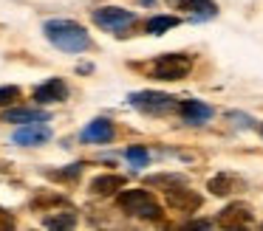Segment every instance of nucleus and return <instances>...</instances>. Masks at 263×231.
<instances>
[{"label": "nucleus", "mask_w": 263, "mask_h": 231, "mask_svg": "<svg viewBox=\"0 0 263 231\" xmlns=\"http://www.w3.org/2000/svg\"><path fill=\"white\" fill-rule=\"evenodd\" d=\"M43 34L51 45H57L60 51H68V54H82V51L91 48L88 31L74 20H48L43 26Z\"/></svg>", "instance_id": "nucleus-1"}, {"label": "nucleus", "mask_w": 263, "mask_h": 231, "mask_svg": "<svg viewBox=\"0 0 263 231\" xmlns=\"http://www.w3.org/2000/svg\"><path fill=\"white\" fill-rule=\"evenodd\" d=\"M116 203H119L122 212L136 214V217H144V220H159L161 217V206L150 197L147 189H125V192H119Z\"/></svg>", "instance_id": "nucleus-2"}, {"label": "nucleus", "mask_w": 263, "mask_h": 231, "mask_svg": "<svg viewBox=\"0 0 263 231\" xmlns=\"http://www.w3.org/2000/svg\"><path fill=\"white\" fill-rule=\"evenodd\" d=\"M127 101H130V107H136L139 113H147V116H161L176 107L173 96L161 93V90H139V93H130Z\"/></svg>", "instance_id": "nucleus-3"}, {"label": "nucleus", "mask_w": 263, "mask_h": 231, "mask_svg": "<svg viewBox=\"0 0 263 231\" xmlns=\"http://www.w3.org/2000/svg\"><path fill=\"white\" fill-rule=\"evenodd\" d=\"M193 68V59L184 54H164L153 62V76L164 79V82H176V79H184Z\"/></svg>", "instance_id": "nucleus-4"}, {"label": "nucleus", "mask_w": 263, "mask_h": 231, "mask_svg": "<svg viewBox=\"0 0 263 231\" xmlns=\"http://www.w3.org/2000/svg\"><path fill=\"white\" fill-rule=\"evenodd\" d=\"M93 23H97L99 28H105V31H119L122 28H127L133 20H136V14L127 9H119V6H105V9H97L93 11Z\"/></svg>", "instance_id": "nucleus-5"}, {"label": "nucleus", "mask_w": 263, "mask_h": 231, "mask_svg": "<svg viewBox=\"0 0 263 231\" xmlns=\"http://www.w3.org/2000/svg\"><path fill=\"white\" fill-rule=\"evenodd\" d=\"M68 99V85L63 79H46L43 85L34 88V101L37 104H57Z\"/></svg>", "instance_id": "nucleus-6"}, {"label": "nucleus", "mask_w": 263, "mask_h": 231, "mask_svg": "<svg viewBox=\"0 0 263 231\" xmlns=\"http://www.w3.org/2000/svg\"><path fill=\"white\" fill-rule=\"evenodd\" d=\"M167 206L176 208V212H195V208H201V195L195 189L176 186V189L167 192Z\"/></svg>", "instance_id": "nucleus-7"}, {"label": "nucleus", "mask_w": 263, "mask_h": 231, "mask_svg": "<svg viewBox=\"0 0 263 231\" xmlns=\"http://www.w3.org/2000/svg\"><path fill=\"white\" fill-rule=\"evenodd\" d=\"M114 135H116V130L108 118H93L80 133V138H82V144H108V141H114Z\"/></svg>", "instance_id": "nucleus-8"}, {"label": "nucleus", "mask_w": 263, "mask_h": 231, "mask_svg": "<svg viewBox=\"0 0 263 231\" xmlns=\"http://www.w3.org/2000/svg\"><path fill=\"white\" fill-rule=\"evenodd\" d=\"M48 138H51V130L43 121L26 124V127H20L17 133H14V144H20V146H40V144H46Z\"/></svg>", "instance_id": "nucleus-9"}, {"label": "nucleus", "mask_w": 263, "mask_h": 231, "mask_svg": "<svg viewBox=\"0 0 263 231\" xmlns=\"http://www.w3.org/2000/svg\"><path fill=\"white\" fill-rule=\"evenodd\" d=\"M246 223H252V208L246 203H232L218 217V225H223V228H240Z\"/></svg>", "instance_id": "nucleus-10"}, {"label": "nucleus", "mask_w": 263, "mask_h": 231, "mask_svg": "<svg viewBox=\"0 0 263 231\" xmlns=\"http://www.w3.org/2000/svg\"><path fill=\"white\" fill-rule=\"evenodd\" d=\"M178 113H181V118L187 124H204L212 118V107L204 104V101H195V99H187L178 104Z\"/></svg>", "instance_id": "nucleus-11"}, {"label": "nucleus", "mask_w": 263, "mask_h": 231, "mask_svg": "<svg viewBox=\"0 0 263 231\" xmlns=\"http://www.w3.org/2000/svg\"><path fill=\"white\" fill-rule=\"evenodd\" d=\"M0 121L9 124H34V121H48L46 110H37V107H12L0 116Z\"/></svg>", "instance_id": "nucleus-12"}, {"label": "nucleus", "mask_w": 263, "mask_h": 231, "mask_svg": "<svg viewBox=\"0 0 263 231\" xmlns=\"http://www.w3.org/2000/svg\"><path fill=\"white\" fill-rule=\"evenodd\" d=\"M206 189H210L212 195H218V197H227V195H232V192L243 189V180H240L238 175L221 172V175H215V178H210V183H206Z\"/></svg>", "instance_id": "nucleus-13"}, {"label": "nucleus", "mask_w": 263, "mask_h": 231, "mask_svg": "<svg viewBox=\"0 0 263 231\" xmlns=\"http://www.w3.org/2000/svg\"><path fill=\"white\" fill-rule=\"evenodd\" d=\"M176 6L184 11H190L193 20H204V17H212L218 11L212 0H176Z\"/></svg>", "instance_id": "nucleus-14"}, {"label": "nucleus", "mask_w": 263, "mask_h": 231, "mask_svg": "<svg viewBox=\"0 0 263 231\" xmlns=\"http://www.w3.org/2000/svg\"><path fill=\"white\" fill-rule=\"evenodd\" d=\"M122 186H125V178H122V175H97V178L91 180L93 195H114Z\"/></svg>", "instance_id": "nucleus-15"}, {"label": "nucleus", "mask_w": 263, "mask_h": 231, "mask_svg": "<svg viewBox=\"0 0 263 231\" xmlns=\"http://www.w3.org/2000/svg\"><path fill=\"white\" fill-rule=\"evenodd\" d=\"M178 26V17H170V14H159V17H153V20L147 23V31L150 34H164V31H173V28Z\"/></svg>", "instance_id": "nucleus-16"}, {"label": "nucleus", "mask_w": 263, "mask_h": 231, "mask_svg": "<svg viewBox=\"0 0 263 231\" xmlns=\"http://www.w3.org/2000/svg\"><path fill=\"white\" fill-rule=\"evenodd\" d=\"M147 186H164V192H170L176 186H184V178L181 175H150Z\"/></svg>", "instance_id": "nucleus-17"}, {"label": "nucleus", "mask_w": 263, "mask_h": 231, "mask_svg": "<svg viewBox=\"0 0 263 231\" xmlns=\"http://www.w3.org/2000/svg\"><path fill=\"white\" fill-rule=\"evenodd\" d=\"M77 225V214L68 212V214H54V217L46 220V228H74Z\"/></svg>", "instance_id": "nucleus-18"}, {"label": "nucleus", "mask_w": 263, "mask_h": 231, "mask_svg": "<svg viewBox=\"0 0 263 231\" xmlns=\"http://www.w3.org/2000/svg\"><path fill=\"white\" fill-rule=\"evenodd\" d=\"M125 158L133 163V166H147L150 152L144 150V146H127V150H125Z\"/></svg>", "instance_id": "nucleus-19"}, {"label": "nucleus", "mask_w": 263, "mask_h": 231, "mask_svg": "<svg viewBox=\"0 0 263 231\" xmlns=\"http://www.w3.org/2000/svg\"><path fill=\"white\" fill-rule=\"evenodd\" d=\"M17 96H20V88H14V85H3V88H0V107H9Z\"/></svg>", "instance_id": "nucleus-20"}, {"label": "nucleus", "mask_w": 263, "mask_h": 231, "mask_svg": "<svg viewBox=\"0 0 263 231\" xmlns=\"http://www.w3.org/2000/svg\"><path fill=\"white\" fill-rule=\"evenodd\" d=\"M80 172H82V163H71L68 169H60V172H48L51 178H65V180H71V178H80Z\"/></svg>", "instance_id": "nucleus-21"}, {"label": "nucleus", "mask_w": 263, "mask_h": 231, "mask_svg": "<svg viewBox=\"0 0 263 231\" xmlns=\"http://www.w3.org/2000/svg\"><path fill=\"white\" fill-rule=\"evenodd\" d=\"M229 118H232L235 127H252V118L246 113H229Z\"/></svg>", "instance_id": "nucleus-22"}, {"label": "nucleus", "mask_w": 263, "mask_h": 231, "mask_svg": "<svg viewBox=\"0 0 263 231\" xmlns=\"http://www.w3.org/2000/svg\"><path fill=\"white\" fill-rule=\"evenodd\" d=\"M14 225V217L9 212H3V208H0V228H12Z\"/></svg>", "instance_id": "nucleus-23"}]
</instances>
